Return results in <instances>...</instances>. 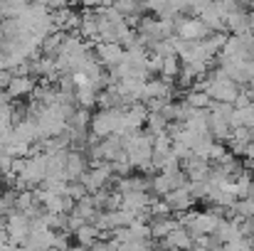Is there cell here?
<instances>
[{"instance_id": "1", "label": "cell", "mask_w": 254, "mask_h": 251, "mask_svg": "<svg viewBox=\"0 0 254 251\" xmlns=\"http://www.w3.org/2000/svg\"><path fill=\"white\" fill-rule=\"evenodd\" d=\"M5 229L10 234V247H25V239L30 237V217L20 209L7 212Z\"/></svg>"}, {"instance_id": "2", "label": "cell", "mask_w": 254, "mask_h": 251, "mask_svg": "<svg viewBox=\"0 0 254 251\" xmlns=\"http://www.w3.org/2000/svg\"><path fill=\"white\" fill-rule=\"evenodd\" d=\"M96 57H99V62L104 64V67H116L119 62H124V57H126V47L121 45V42H99L96 47Z\"/></svg>"}, {"instance_id": "3", "label": "cell", "mask_w": 254, "mask_h": 251, "mask_svg": "<svg viewBox=\"0 0 254 251\" xmlns=\"http://www.w3.org/2000/svg\"><path fill=\"white\" fill-rule=\"evenodd\" d=\"M37 77H32V74H12V79L7 84V94H10V99H22V96H30L32 94V89L37 86Z\"/></svg>"}, {"instance_id": "4", "label": "cell", "mask_w": 254, "mask_h": 251, "mask_svg": "<svg viewBox=\"0 0 254 251\" xmlns=\"http://www.w3.org/2000/svg\"><path fill=\"white\" fill-rule=\"evenodd\" d=\"M101 237V229L96 227V224H91V222H86L82 224L77 232H74V239H77V244H82V247H94V242Z\"/></svg>"}, {"instance_id": "5", "label": "cell", "mask_w": 254, "mask_h": 251, "mask_svg": "<svg viewBox=\"0 0 254 251\" xmlns=\"http://www.w3.org/2000/svg\"><path fill=\"white\" fill-rule=\"evenodd\" d=\"M96 94L99 89H94L91 84L89 86H77V106H84V108H94L96 106Z\"/></svg>"}, {"instance_id": "6", "label": "cell", "mask_w": 254, "mask_h": 251, "mask_svg": "<svg viewBox=\"0 0 254 251\" xmlns=\"http://www.w3.org/2000/svg\"><path fill=\"white\" fill-rule=\"evenodd\" d=\"M91 126V108H84V106H77L72 121H69V128H79V131H86Z\"/></svg>"}, {"instance_id": "7", "label": "cell", "mask_w": 254, "mask_h": 251, "mask_svg": "<svg viewBox=\"0 0 254 251\" xmlns=\"http://www.w3.org/2000/svg\"><path fill=\"white\" fill-rule=\"evenodd\" d=\"M17 187H7V190H2L0 192V212H12V209H17Z\"/></svg>"}, {"instance_id": "8", "label": "cell", "mask_w": 254, "mask_h": 251, "mask_svg": "<svg viewBox=\"0 0 254 251\" xmlns=\"http://www.w3.org/2000/svg\"><path fill=\"white\" fill-rule=\"evenodd\" d=\"M10 79H12V69H0V89H7Z\"/></svg>"}, {"instance_id": "9", "label": "cell", "mask_w": 254, "mask_h": 251, "mask_svg": "<svg viewBox=\"0 0 254 251\" xmlns=\"http://www.w3.org/2000/svg\"><path fill=\"white\" fill-rule=\"evenodd\" d=\"M25 165H27V158H15V160H12V172H15V175H22Z\"/></svg>"}]
</instances>
